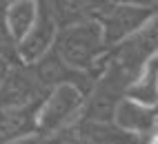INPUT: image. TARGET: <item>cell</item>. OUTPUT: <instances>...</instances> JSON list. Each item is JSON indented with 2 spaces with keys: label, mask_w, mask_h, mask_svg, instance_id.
<instances>
[{
  "label": "cell",
  "mask_w": 158,
  "mask_h": 144,
  "mask_svg": "<svg viewBox=\"0 0 158 144\" xmlns=\"http://www.w3.org/2000/svg\"><path fill=\"white\" fill-rule=\"evenodd\" d=\"M47 93L36 67L20 62L0 80V109H29L36 107Z\"/></svg>",
  "instance_id": "5b68a950"
},
{
  "label": "cell",
  "mask_w": 158,
  "mask_h": 144,
  "mask_svg": "<svg viewBox=\"0 0 158 144\" xmlns=\"http://www.w3.org/2000/svg\"><path fill=\"white\" fill-rule=\"evenodd\" d=\"M156 53H158V14L136 33L109 47L107 56H105V64L123 71L125 76L134 80L136 73L145 67V62L152 60Z\"/></svg>",
  "instance_id": "277c9868"
},
{
  "label": "cell",
  "mask_w": 158,
  "mask_h": 144,
  "mask_svg": "<svg viewBox=\"0 0 158 144\" xmlns=\"http://www.w3.org/2000/svg\"><path fill=\"white\" fill-rule=\"evenodd\" d=\"M107 42H105L102 29L96 20H82L67 27H60L51 51L65 62L67 67L82 71L96 80L105 67L107 56Z\"/></svg>",
  "instance_id": "6da1fadb"
},
{
  "label": "cell",
  "mask_w": 158,
  "mask_h": 144,
  "mask_svg": "<svg viewBox=\"0 0 158 144\" xmlns=\"http://www.w3.org/2000/svg\"><path fill=\"white\" fill-rule=\"evenodd\" d=\"M58 29H60V27H58V22L54 20V16H51L49 7L40 0L38 18H36L34 27H31L29 33L16 45V47H18V58H20V62L34 64V62H38V60L47 53V51H51Z\"/></svg>",
  "instance_id": "8992f818"
},
{
  "label": "cell",
  "mask_w": 158,
  "mask_h": 144,
  "mask_svg": "<svg viewBox=\"0 0 158 144\" xmlns=\"http://www.w3.org/2000/svg\"><path fill=\"white\" fill-rule=\"evenodd\" d=\"M87 93L76 84L62 82L51 87L36 104V135H51L80 120Z\"/></svg>",
  "instance_id": "7a4b0ae2"
},
{
  "label": "cell",
  "mask_w": 158,
  "mask_h": 144,
  "mask_svg": "<svg viewBox=\"0 0 158 144\" xmlns=\"http://www.w3.org/2000/svg\"><path fill=\"white\" fill-rule=\"evenodd\" d=\"M40 0H9V2H0V20H2L5 31L9 38L18 45L23 40L29 29L34 27L38 18Z\"/></svg>",
  "instance_id": "ba28073f"
},
{
  "label": "cell",
  "mask_w": 158,
  "mask_h": 144,
  "mask_svg": "<svg viewBox=\"0 0 158 144\" xmlns=\"http://www.w3.org/2000/svg\"><path fill=\"white\" fill-rule=\"evenodd\" d=\"M111 122L118 129L131 133L136 138H145L158 124V107H145L140 102H134L129 98H123L114 111Z\"/></svg>",
  "instance_id": "52a82bcc"
},
{
  "label": "cell",
  "mask_w": 158,
  "mask_h": 144,
  "mask_svg": "<svg viewBox=\"0 0 158 144\" xmlns=\"http://www.w3.org/2000/svg\"><path fill=\"white\" fill-rule=\"evenodd\" d=\"M156 14L158 7L125 2V0H107L98 7L91 20L100 25L107 47H114L116 42H120L127 36L136 33L140 27H145Z\"/></svg>",
  "instance_id": "3957f363"
},
{
  "label": "cell",
  "mask_w": 158,
  "mask_h": 144,
  "mask_svg": "<svg viewBox=\"0 0 158 144\" xmlns=\"http://www.w3.org/2000/svg\"><path fill=\"white\" fill-rule=\"evenodd\" d=\"M36 135V107L0 109V144H18Z\"/></svg>",
  "instance_id": "30bf717a"
},
{
  "label": "cell",
  "mask_w": 158,
  "mask_h": 144,
  "mask_svg": "<svg viewBox=\"0 0 158 144\" xmlns=\"http://www.w3.org/2000/svg\"><path fill=\"white\" fill-rule=\"evenodd\" d=\"M143 144H158V124H156L154 131H149V133L143 138Z\"/></svg>",
  "instance_id": "4fadbf2b"
},
{
  "label": "cell",
  "mask_w": 158,
  "mask_h": 144,
  "mask_svg": "<svg viewBox=\"0 0 158 144\" xmlns=\"http://www.w3.org/2000/svg\"><path fill=\"white\" fill-rule=\"evenodd\" d=\"M125 98L140 102L145 107H158V53L147 60L145 67L129 82Z\"/></svg>",
  "instance_id": "8fae6325"
},
{
  "label": "cell",
  "mask_w": 158,
  "mask_h": 144,
  "mask_svg": "<svg viewBox=\"0 0 158 144\" xmlns=\"http://www.w3.org/2000/svg\"><path fill=\"white\" fill-rule=\"evenodd\" d=\"M43 2L49 7L58 27H67L73 22L91 20L98 7L107 0H43Z\"/></svg>",
  "instance_id": "7c38bea8"
},
{
  "label": "cell",
  "mask_w": 158,
  "mask_h": 144,
  "mask_svg": "<svg viewBox=\"0 0 158 144\" xmlns=\"http://www.w3.org/2000/svg\"><path fill=\"white\" fill-rule=\"evenodd\" d=\"M73 133L82 144H143L140 138L118 129L114 122L78 120L73 124Z\"/></svg>",
  "instance_id": "9c48e42d"
}]
</instances>
